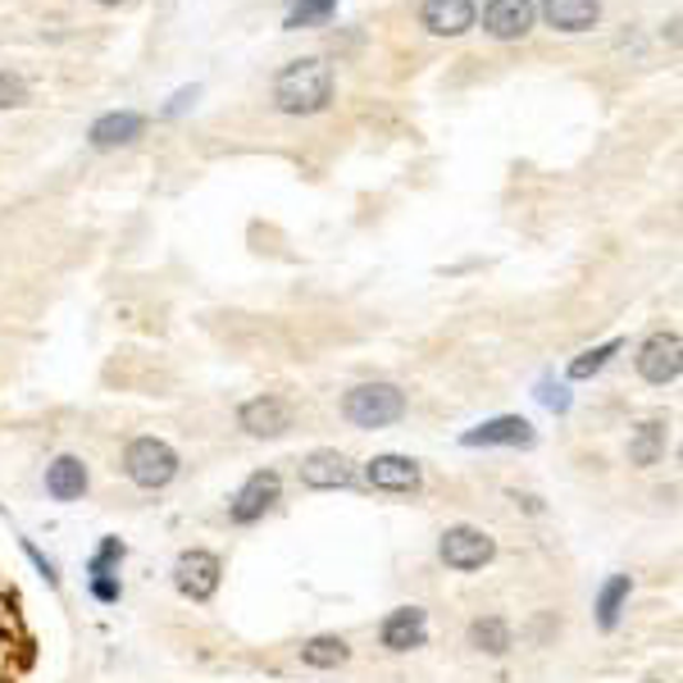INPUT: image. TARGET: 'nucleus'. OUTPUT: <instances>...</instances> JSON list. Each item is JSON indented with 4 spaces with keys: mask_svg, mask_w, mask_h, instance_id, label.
Returning a JSON list of instances; mask_svg holds the SVG:
<instances>
[{
    "mask_svg": "<svg viewBox=\"0 0 683 683\" xmlns=\"http://www.w3.org/2000/svg\"><path fill=\"white\" fill-rule=\"evenodd\" d=\"M197 96H201V87H182V92H178V96H174V101H169V105L160 109V119H174V114H182V109L192 105Z\"/></svg>",
    "mask_w": 683,
    "mask_h": 683,
    "instance_id": "29",
    "label": "nucleus"
},
{
    "mask_svg": "<svg viewBox=\"0 0 683 683\" xmlns=\"http://www.w3.org/2000/svg\"><path fill=\"white\" fill-rule=\"evenodd\" d=\"M96 6H119V0H96Z\"/></svg>",
    "mask_w": 683,
    "mask_h": 683,
    "instance_id": "30",
    "label": "nucleus"
},
{
    "mask_svg": "<svg viewBox=\"0 0 683 683\" xmlns=\"http://www.w3.org/2000/svg\"><path fill=\"white\" fill-rule=\"evenodd\" d=\"M538 401H543L547 410L565 414V410H569V401H575V397H569V388H565V383H551V378H543V383H538Z\"/></svg>",
    "mask_w": 683,
    "mask_h": 683,
    "instance_id": "26",
    "label": "nucleus"
},
{
    "mask_svg": "<svg viewBox=\"0 0 683 683\" xmlns=\"http://www.w3.org/2000/svg\"><path fill=\"white\" fill-rule=\"evenodd\" d=\"M23 551H28V560L36 565V575H42L51 588H60V569H55V560H51V556H42V551H36L28 538H23Z\"/></svg>",
    "mask_w": 683,
    "mask_h": 683,
    "instance_id": "27",
    "label": "nucleus"
},
{
    "mask_svg": "<svg viewBox=\"0 0 683 683\" xmlns=\"http://www.w3.org/2000/svg\"><path fill=\"white\" fill-rule=\"evenodd\" d=\"M538 429L524 420V414H497V420H483L479 429L461 433V446H534Z\"/></svg>",
    "mask_w": 683,
    "mask_h": 683,
    "instance_id": "12",
    "label": "nucleus"
},
{
    "mask_svg": "<svg viewBox=\"0 0 683 683\" xmlns=\"http://www.w3.org/2000/svg\"><path fill=\"white\" fill-rule=\"evenodd\" d=\"M538 14L556 32H588V28H597L601 6H597V0H543Z\"/></svg>",
    "mask_w": 683,
    "mask_h": 683,
    "instance_id": "16",
    "label": "nucleus"
},
{
    "mask_svg": "<svg viewBox=\"0 0 683 683\" xmlns=\"http://www.w3.org/2000/svg\"><path fill=\"white\" fill-rule=\"evenodd\" d=\"M182 461H178V451L165 442V438H133L128 451H124V474L128 483H137L141 492H160L178 479Z\"/></svg>",
    "mask_w": 683,
    "mask_h": 683,
    "instance_id": "3",
    "label": "nucleus"
},
{
    "mask_svg": "<svg viewBox=\"0 0 683 683\" xmlns=\"http://www.w3.org/2000/svg\"><path fill=\"white\" fill-rule=\"evenodd\" d=\"M19 105H28V83H23V73L0 69V109H19Z\"/></svg>",
    "mask_w": 683,
    "mask_h": 683,
    "instance_id": "25",
    "label": "nucleus"
},
{
    "mask_svg": "<svg viewBox=\"0 0 683 683\" xmlns=\"http://www.w3.org/2000/svg\"><path fill=\"white\" fill-rule=\"evenodd\" d=\"M365 483L378 492H420L424 487V470L420 461H410L401 451H383L365 465Z\"/></svg>",
    "mask_w": 683,
    "mask_h": 683,
    "instance_id": "9",
    "label": "nucleus"
},
{
    "mask_svg": "<svg viewBox=\"0 0 683 683\" xmlns=\"http://www.w3.org/2000/svg\"><path fill=\"white\" fill-rule=\"evenodd\" d=\"M638 374H642V383H652V388L679 383V374H683V342H679L674 328L652 333L648 342H642V347H638Z\"/></svg>",
    "mask_w": 683,
    "mask_h": 683,
    "instance_id": "5",
    "label": "nucleus"
},
{
    "mask_svg": "<svg viewBox=\"0 0 683 683\" xmlns=\"http://www.w3.org/2000/svg\"><path fill=\"white\" fill-rule=\"evenodd\" d=\"M665 442H670V424H665V420L638 424L633 438H629V461H633L638 470H652L661 455H665Z\"/></svg>",
    "mask_w": 683,
    "mask_h": 683,
    "instance_id": "19",
    "label": "nucleus"
},
{
    "mask_svg": "<svg viewBox=\"0 0 683 683\" xmlns=\"http://www.w3.org/2000/svg\"><path fill=\"white\" fill-rule=\"evenodd\" d=\"M438 556H442L446 569H455V575H474V569H483L492 556H497V543L474 524H451L438 538Z\"/></svg>",
    "mask_w": 683,
    "mask_h": 683,
    "instance_id": "4",
    "label": "nucleus"
},
{
    "mask_svg": "<svg viewBox=\"0 0 683 683\" xmlns=\"http://www.w3.org/2000/svg\"><path fill=\"white\" fill-rule=\"evenodd\" d=\"M470 648L483 652V656H506L515 648V633H511V620L502 616H479L470 624Z\"/></svg>",
    "mask_w": 683,
    "mask_h": 683,
    "instance_id": "20",
    "label": "nucleus"
},
{
    "mask_svg": "<svg viewBox=\"0 0 683 683\" xmlns=\"http://www.w3.org/2000/svg\"><path fill=\"white\" fill-rule=\"evenodd\" d=\"M342 414L356 429H392L397 420H406V392L397 383H356L342 397Z\"/></svg>",
    "mask_w": 683,
    "mask_h": 683,
    "instance_id": "2",
    "label": "nucleus"
},
{
    "mask_svg": "<svg viewBox=\"0 0 683 683\" xmlns=\"http://www.w3.org/2000/svg\"><path fill=\"white\" fill-rule=\"evenodd\" d=\"M624 351V342L620 337H611V342H601V347H592V351H584V356H575V360H569V383H588V378H597L606 365H611L616 356Z\"/></svg>",
    "mask_w": 683,
    "mask_h": 683,
    "instance_id": "22",
    "label": "nucleus"
},
{
    "mask_svg": "<svg viewBox=\"0 0 683 683\" xmlns=\"http://www.w3.org/2000/svg\"><path fill=\"white\" fill-rule=\"evenodd\" d=\"M87 461H78V455H55V461L46 465V492L51 502H83L87 497Z\"/></svg>",
    "mask_w": 683,
    "mask_h": 683,
    "instance_id": "15",
    "label": "nucleus"
},
{
    "mask_svg": "<svg viewBox=\"0 0 683 683\" xmlns=\"http://www.w3.org/2000/svg\"><path fill=\"white\" fill-rule=\"evenodd\" d=\"M629 592H633V579H629V575H611V579H606V588L597 592V629H601V633H611V629L620 624Z\"/></svg>",
    "mask_w": 683,
    "mask_h": 683,
    "instance_id": "21",
    "label": "nucleus"
},
{
    "mask_svg": "<svg viewBox=\"0 0 683 683\" xmlns=\"http://www.w3.org/2000/svg\"><path fill=\"white\" fill-rule=\"evenodd\" d=\"M292 401H283V397H274V392H264V397H251V401H242V410H238V424L251 433V438H264V442H279V438H287L292 433Z\"/></svg>",
    "mask_w": 683,
    "mask_h": 683,
    "instance_id": "8",
    "label": "nucleus"
},
{
    "mask_svg": "<svg viewBox=\"0 0 683 683\" xmlns=\"http://www.w3.org/2000/svg\"><path fill=\"white\" fill-rule=\"evenodd\" d=\"M333 10H337V0H292V10H287V23H283V28H311V23H324Z\"/></svg>",
    "mask_w": 683,
    "mask_h": 683,
    "instance_id": "23",
    "label": "nucleus"
},
{
    "mask_svg": "<svg viewBox=\"0 0 683 683\" xmlns=\"http://www.w3.org/2000/svg\"><path fill=\"white\" fill-rule=\"evenodd\" d=\"M648 683H661V679H648Z\"/></svg>",
    "mask_w": 683,
    "mask_h": 683,
    "instance_id": "31",
    "label": "nucleus"
},
{
    "mask_svg": "<svg viewBox=\"0 0 683 683\" xmlns=\"http://www.w3.org/2000/svg\"><path fill=\"white\" fill-rule=\"evenodd\" d=\"M219 579H223V565L214 551L206 547H192L174 560V588L187 597V601H210L219 592Z\"/></svg>",
    "mask_w": 683,
    "mask_h": 683,
    "instance_id": "6",
    "label": "nucleus"
},
{
    "mask_svg": "<svg viewBox=\"0 0 683 683\" xmlns=\"http://www.w3.org/2000/svg\"><path fill=\"white\" fill-rule=\"evenodd\" d=\"M279 502H283V479L274 470H255L238 487V497L228 502V519H233V524H260Z\"/></svg>",
    "mask_w": 683,
    "mask_h": 683,
    "instance_id": "7",
    "label": "nucleus"
},
{
    "mask_svg": "<svg viewBox=\"0 0 683 683\" xmlns=\"http://www.w3.org/2000/svg\"><path fill=\"white\" fill-rule=\"evenodd\" d=\"M128 556V547L119 543V538H105L101 547H96V556L87 560V575H114V565H119Z\"/></svg>",
    "mask_w": 683,
    "mask_h": 683,
    "instance_id": "24",
    "label": "nucleus"
},
{
    "mask_svg": "<svg viewBox=\"0 0 683 683\" xmlns=\"http://www.w3.org/2000/svg\"><path fill=\"white\" fill-rule=\"evenodd\" d=\"M378 642H383L388 652H414L429 642V611L424 606H397V611L378 624Z\"/></svg>",
    "mask_w": 683,
    "mask_h": 683,
    "instance_id": "11",
    "label": "nucleus"
},
{
    "mask_svg": "<svg viewBox=\"0 0 683 683\" xmlns=\"http://www.w3.org/2000/svg\"><path fill=\"white\" fill-rule=\"evenodd\" d=\"M474 19H479L474 0H424L420 6V23L433 36H465L474 28Z\"/></svg>",
    "mask_w": 683,
    "mask_h": 683,
    "instance_id": "14",
    "label": "nucleus"
},
{
    "mask_svg": "<svg viewBox=\"0 0 683 683\" xmlns=\"http://www.w3.org/2000/svg\"><path fill=\"white\" fill-rule=\"evenodd\" d=\"M333 101V69L324 60H292L274 78V105L283 114H319Z\"/></svg>",
    "mask_w": 683,
    "mask_h": 683,
    "instance_id": "1",
    "label": "nucleus"
},
{
    "mask_svg": "<svg viewBox=\"0 0 683 683\" xmlns=\"http://www.w3.org/2000/svg\"><path fill=\"white\" fill-rule=\"evenodd\" d=\"M534 19H538L534 0H487V10H483V28L497 36V42H519V36L534 28Z\"/></svg>",
    "mask_w": 683,
    "mask_h": 683,
    "instance_id": "13",
    "label": "nucleus"
},
{
    "mask_svg": "<svg viewBox=\"0 0 683 683\" xmlns=\"http://www.w3.org/2000/svg\"><path fill=\"white\" fill-rule=\"evenodd\" d=\"M146 128V119L137 109H114V114H101V119L92 124V146L96 150H114V146H128L137 141Z\"/></svg>",
    "mask_w": 683,
    "mask_h": 683,
    "instance_id": "17",
    "label": "nucleus"
},
{
    "mask_svg": "<svg viewBox=\"0 0 683 683\" xmlns=\"http://www.w3.org/2000/svg\"><path fill=\"white\" fill-rule=\"evenodd\" d=\"M347 661H351V642L342 633H315L301 642V665H311V670H337Z\"/></svg>",
    "mask_w": 683,
    "mask_h": 683,
    "instance_id": "18",
    "label": "nucleus"
},
{
    "mask_svg": "<svg viewBox=\"0 0 683 683\" xmlns=\"http://www.w3.org/2000/svg\"><path fill=\"white\" fill-rule=\"evenodd\" d=\"M92 597L109 606V601L124 597V588H119V579H114V575H92Z\"/></svg>",
    "mask_w": 683,
    "mask_h": 683,
    "instance_id": "28",
    "label": "nucleus"
},
{
    "mask_svg": "<svg viewBox=\"0 0 683 683\" xmlns=\"http://www.w3.org/2000/svg\"><path fill=\"white\" fill-rule=\"evenodd\" d=\"M301 483H306L311 492L351 487L356 483V465H351V455H342L333 446H319V451H311L306 461H301Z\"/></svg>",
    "mask_w": 683,
    "mask_h": 683,
    "instance_id": "10",
    "label": "nucleus"
}]
</instances>
